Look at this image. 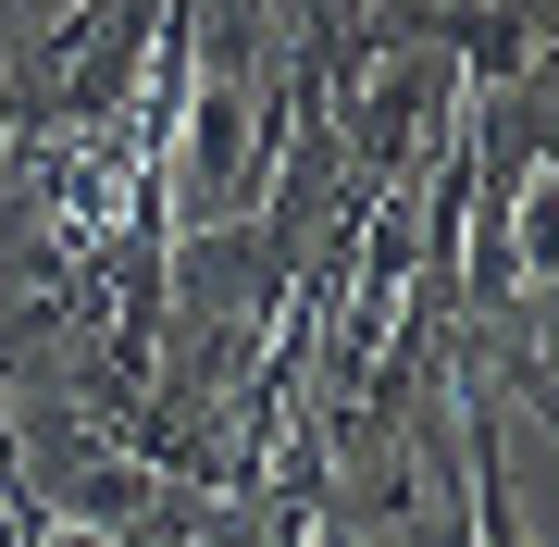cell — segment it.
<instances>
[{
	"mask_svg": "<svg viewBox=\"0 0 559 547\" xmlns=\"http://www.w3.org/2000/svg\"><path fill=\"white\" fill-rule=\"evenodd\" d=\"M25 547H150V535H100V523H38Z\"/></svg>",
	"mask_w": 559,
	"mask_h": 547,
	"instance_id": "cell-2",
	"label": "cell"
},
{
	"mask_svg": "<svg viewBox=\"0 0 559 547\" xmlns=\"http://www.w3.org/2000/svg\"><path fill=\"white\" fill-rule=\"evenodd\" d=\"M510 262H522V299H559V163H535L510 187Z\"/></svg>",
	"mask_w": 559,
	"mask_h": 547,
	"instance_id": "cell-1",
	"label": "cell"
}]
</instances>
